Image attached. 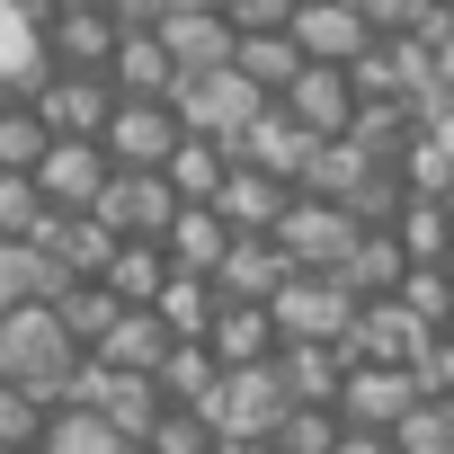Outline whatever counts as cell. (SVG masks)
<instances>
[{
  "instance_id": "obj_1",
  "label": "cell",
  "mask_w": 454,
  "mask_h": 454,
  "mask_svg": "<svg viewBox=\"0 0 454 454\" xmlns=\"http://www.w3.org/2000/svg\"><path fill=\"white\" fill-rule=\"evenodd\" d=\"M81 356H90V348L63 330L54 303H19V312H0V374H10V383H36L45 401H63L72 374H81Z\"/></svg>"
},
{
  "instance_id": "obj_2",
  "label": "cell",
  "mask_w": 454,
  "mask_h": 454,
  "mask_svg": "<svg viewBox=\"0 0 454 454\" xmlns=\"http://www.w3.org/2000/svg\"><path fill=\"white\" fill-rule=\"evenodd\" d=\"M169 98H178V125H187V134H214V143H241V134H250V125L277 107V98H268V90H259L241 63L178 72V90H169Z\"/></svg>"
},
{
  "instance_id": "obj_3",
  "label": "cell",
  "mask_w": 454,
  "mask_h": 454,
  "mask_svg": "<svg viewBox=\"0 0 454 454\" xmlns=\"http://www.w3.org/2000/svg\"><path fill=\"white\" fill-rule=\"evenodd\" d=\"M356 303H365V294H356L339 268H294V277L277 286V330H286V339H339V348H348Z\"/></svg>"
},
{
  "instance_id": "obj_4",
  "label": "cell",
  "mask_w": 454,
  "mask_h": 454,
  "mask_svg": "<svg viewBox=\"0 0 454 454\" xmlns=\"http://www.w3.org/2000/svg\"><path fill=\"white\" fill-rule=\"evenodd\" d=\"M214 427L223 436H277L286 427V410H294V392H286V365L268 356V365H223V383H214Z\"/></svg>"
},
{
  "instance_id": "obj_5",
  "label": "cell",
  "mask_w": 454,
  "mask_h": 454,
  "mask_svg": "<svg viewBox=\"0 0 454 454\" xmlns=\"http://www.w3.org/2000/svg\"><path fill=\"white\" fill-rule=\"evenodd\" d=\"M356 232H365V223H356L339 196H312V187H294V205H286V223H277V241H286L294 268H348Z\"/></svg>"
},
{
  "instance_id": "obj_6",
  "label": "cell",
  "mask_w": 454,
  "mask_h": 454,
  "mask_svg": "<svg viewBox=\"0 0 454 454\" xmlns=\"http://www.w3.org/2000/svg\"><path fill=\"white\" fill-rule=\"evenodd\" d=\"M116 36H125V10H107V0H54L45 10V54L63 72H107Z\"/></svg>"
},
{
  "instance_id": "obj_7",
  "label": "cell",
  "mask_w": 454,
  "mask_h": 454,
  "mask_svg": "<svg viewBox=\"0 0 454 454\" xmlns=\"http://www.w3.org/2000/svg\"><path fill=\"white\" fill-rule=\"evenodd\" d=\"M107 178H116V152H107L98 134H54V152L36 160V187L54 196V214L98 205V196H107Z\"/></svg>"
},
{
  "instance_id": "obj_8",
  "label": "cell",
  "mask_w": 454,
  "mask_h": 454,
  "mask_svg": "<svg viewBox=\"0 0 454 454\" xmlns=\"http://www.w3.org/2000/svg\"><path fill=\"white\" fill-rule=\"evenodd\" d=\"M178 98H116V116H107V152H116V169H160L169 152H178Z\"/></svg>"
},
{
  "instance_id": "obj_9",
  "label": "cell",
  "mask_w": 454,
  "mask_h": 454,
  "mask_svg": "<svg viewBox=\"0 0 454 454\" xmlns=\"http://www.w3.org/2000/svg\"><path fill=\"white\" fill-rule=\"evenodd\" d=\"M178 205H187V196L169 187V169H116L107 196H98V214L116 223L125 241H160L169 223H178Z\"/></svg>"
},
{
  "instance_id": "obj_10",
  "label": "cell",
  "mask_w": 454,
  "mask_h": 454,
  "mask_svg": "<svg viewBox=\"0 0 454 454\" xmlns=\"http://www.w3.org/2000/svg\"><path fill=\"white\" fill-rule=\"evenodd\" d=\"M277 107H286V116H303L312 134H348V125H356V107H365V90H356V72H348V63H303V72L277 90Z\"/></svg>"
},
{
  "instance_id": "obj_11",
  "label": "cell",
  "mask_w": 454,
  "mask_h": 454,
  "mask_svg": "<svg viewBox=\"0 0 454 454\" xmlns=\"http://www.w3.org/2000/svg\"><path fill=\"white\" fill-rule=\"evenodd\" d=\"M427 339H436V330H427L401 294H365V303H356V330H348V356H365V365H419Z\"/></svg>"
},
{
  "instance_id": "obj_12",
  "label": "cell",
  "mask_w": 454,
  "mask_h": 454,
  "mask_svg": "<svg viewBox=\"0 0 454 454\" xmlns=\"http://www.w3.org/2000/svg\"><path fill=\"white\" fill-rule=\"evenodd\" d=\"M116 98H125V90H116L107 72H63V63H54V72L36 81V107H45L54 134H107Z\"/></svg>"
},
{
  "instance_id": "obj_13",
  "label": "cell",
  "mask_w": 454,
  "mask_h": 454,
  "mask_svg": "<svg viewBox=\"0 0 454 454\" xmlns=\"http://www.w3.org/2000/svg\"><path fill=\"white\" fill-rule=\"evenodd\" d=\"M410 401H419V365H348V383H339V419L348 427H401L410 419Z\"/></svg>"
},
{
  "instance_id": "obj_14",
  "label": "cell",
  "mask_w": 454,
  "mask_h": 454,
  "mask_svg": "<svg viewBox=\"0 0 454 454\" xmlns=\"http://www.w3.org/2000/svg\"><path fill=\"white\" fill-rule=\"evenodd\" d=\"M45 10H54V0H0V90H27V98H36V81L54 72V54H45Z\"/></svg>"
},
{
  "instance_id": "obj_15",
  "label": "cell",
  "mask_w": 454,
  "mask_h": 454,
  "mask_svg": "<svg viewBox=\"0 0 454 454\" xmlns=\"http://www.w3.org/2000/svg\"><path fill=\"white\" fill-rule=\"evenodd\" d=\"M152 27H160V45L178 54V72H214V63L241 54L232 10H152Z\"/></svg>"
},
{
  "instance_id": "obj_16",
  "label": "cell",
  "mask_w": 454,
  "mask_h": 454,
  "mask_svg": "<svg viewBox=\"0 0 454 454\" xmlns=\"http://www.w3.org/2000/svg\"><path fill=\"white\" fill-rule=\"evenodd\" d=\"M294 36H303L312 63H356L365 45H383L356 0H303V10H294Z\"/></svg>"
},
{
  "instance_id": "obj_17",
  "label": "cell",
  "mask_w": 454,
  "mask_h": 454,
  "mask_svg": "<svg viewBox=\"0 0 454 454\" xmlns=\"http://www.w3.org/2000/svg\"><path fill=\"white\" fill-rule=\"evenodd\" d=\"M286 277H294V259H286L277 232H232V250H223V268H214V286L241 294V303H277Z\"/></svg>"
},
{
  "instance_id": "obj_18",
  "label": "cell",
  "mask_w": 454,
  "mask_h": 454,
  "mask_svg": "<svg viewBox=\"0 0 454 454\" xmlns=\"http://www.w3.org/2000/svg\"><path fill=\"white\" fill-rule=\"evenodd\" d=\"M107 81H116L125 98H169V90H178V54L160 45V27H152V19H125V36H116V63H107Z\"/></svg>"
},
{
  "instance_id": "obj_19",
  "label": "cell",
  "mask_w": 454,
  "mask_h": 454,
  "mask_svg": "<svg viewBox=\"0 0 454 454\" xmlns=\"http://www.w3.org/2000/svg\"><path fill=\"white\" fill-rule=\"evenodd\" d=\"M214 205L232 214V232H277L286 205H294V178H277V169H259V160H241V152H232V178H223V196H214Z\"/></svg>"
},
{
  "instance_id": "obj_20",
  "label": "cell",
  "mask_w": 454,
  "mask_h": 454,
  "mask_svg": "<svg viewBox=\"0 0 454 454\" xmlns=\"http://www.w3.org/2000/svg\"><path fill=\"white\" fill-rule=\"evenodd\" d=\"M36 241L54 250V268H63V277H107V259H116V241H125V232H116L98 205H81V214H54Z\"/></svg>"
},
{
  "instance_id": "obj_21",
  "label": "cell",
  "mask_w": 454,
  "mask_h": 454,
  "mask_svg": "<svg viewBox=\"0 0 454 454\" xmlns=\"http://www.w3.org/2000/svg\"><path fill=\"white\" fill-rule=\"evenodd\" d=\"M205 348H214L223 365H268V356L286 348V330H277V303H241V294H223V312H214Z\"/></svg>"
},
{
  "instance_id": "obj_22",
  "label": "cell",
  "mask_w": 454,
  "mask_h": 454,
  "mask_svg": "<svg viewBox=\"0 0 454 454\" xmlns=\"http://www.w3.org/2000/svg\"><path fill=\"white\" fill-rule=\"evenodd\" d=\"M178 348V330L160 321V303H125L116 312V330L90 348V356H107V365H125V374H160V356Z\"/></svg>"
},
{
  "instance_id": "obj_23",
  "label": "cell",
  "mask_w": 454,
  "mask_h": 454,
  "mask_svg": "<svg viewBox=\"0 0 454 454\" xmlns=\"http://www.w3.org/2000/svg\"><path fill=\"white\" fill-rule=\"evenodd\" d=\"M312 143H321V134H312V125H303V116H286V107H268V116H259V125H250V134H241V143H232V152H241V160H259V169H277V178H294V187H303V160H312Z\"/></svg>"
},
{
  "instance_id": "obj_24",
  "label": "cell",
  "mask_w": 454,
  "mask_h": 454,
  "mask_svg": "<svg viewBox=\"0 0 454 454\" xmlns=\"http://www.w3.org/2000/svg\"><path fill=\"white\" fill-rule=\"evenodd\" d=\"M277 365H286V392H294V401H330V410H339V383H348L356 356H348L339 339H286Z\"/></svg>"
},
{
  "instance_id": "obj_25",
  "label": "cell",
  "mask_w": 454,
  "mask_h": 454,
  "mask_svg": "<svg viewBox=\"0 0 454 454\" xmlns=\"http://www.w3.org/2000/svg\"><path fill=\"white\" fill-rule=\"evenodd\" d=\"M169 268H196V277H214L223 268V250H232V214L223 205H178V223H169Z\"/></svg>"
},
{
  "instance_id": "obj_26",
  "label": "cell",
  "mask_w": 454,
  "mask_h": 454,
  "mask_svg": "<svg viewBox=\"0 0 454 454\" xmlns=\"http://www.w3.org/2000/svg\"><path fill=\"white\" fill-rule=\"evenodd\" d=\"M134 436L98 410V401H54V419H45V445L36 454H125Z\"/></svg>"
},
{
  "instance_id": "obj_27",
  "label": "cell",
  "mask_w": 454,
  "mask_h": 454,
  "mask_svg": "<svg viewBox=\"0 0 454 454\" xmlns=\"http://www.w3.org/2000/svg\"><path fill=\"white\" fill-rule=\"evenodd\" d=\"M72 277L54 268L45 241H0V312H19V303H54Z\"/></svg>"
},
{
  "instance_id": "obj_28",
  "label": "cell",
  "mask_w": 454,
  "mask_h": 454,
  "mask_svg": "<svg viewBox=\"0 0 454 454\" xmlns=\"http://www.w3.org/2000/svg\"><path fill=\"white\" fill-rule=\"evenodd\" d=\"M160 169H169V187H178L187 205H214L223 178H232V143H214V134H178V152H169Z\"/></svg>"
},
{
  "instance_id": "obj_29",
  "label": "cell",
  "mask_w": 454,
  "mask_h": 454,
  "mask_svg": "<svg viewBox=\"0 0 454 454\" xmlns=\"http://www.w3.org/2000/svg\"><path fill=\"white\" fill-rule=\"evenodd\" d=\"M232 63H241V72H250V81H259V90L277 98V90H286V81H294V72H303L312 54H303V36H294V27H250Z\"/></svg>"
},
{
  "instance_id": "obj_30",
  "label": "cell",
  "mask_w": 454,
  "mask_h": 454,
  "mask_svg": "<svg viewBox=\"0 0 454 454\" xmlns=\"http://www.w3.org/2000/svg\"><path fill=\"white\" fill-rule=\"evenodd\" d=\"M54 312H63V330H72L81 348H98V339L116 330V312H125V294H116L107 277H72V286L54 294Z\"/></svg>"
},
{
  "instance_id": "obj_31",
  "label": "cell",
  "mask_w": 454,
  "mask_h": 454,
  "mask_svg": "<svg viewBox=\"0 0 454 454\" xmlns=\"http://www.w3.org/2000/svg\"><path fill=\"white\" fill-rule=\"evenodd\" d=\"M356 294H401V277H410V250H401V232H356V250H348V268H339Z\"/></svg>"
},
{
  "instance_id": "obj_32",
  "label": "cell",
  "mask_w": 454,
  "mask_h": 454,
  "mask_svg": "<svg viewBox=\"0 0 454 454\" xmlns=\"http://www.w3.org/2000/svg\"><path fill=\"white\" fill-rule=\"evenodd\" d=\"M214 312H223V286H214V277H196V268H169V286H160V321H169L178 339H205V330H214Z\"/></svg>"
},
{
  "instance_id": "obj_33",
  "label": "cell",
  "mask_w": 454,
  "mask_h": 454,
  "mask_svg": "<svg viewBox=\"0 0 454 454\" xmlns=\"http://www.w3.org/2000/svg\"><path fill=\"white\" fill-rule=\"evenodd\" d=\"M54 152V125H45V107L27 98V90H10V107H0V169H36Z\"/></svg>"
},
{
  "instance_id": "obj_34",
  "label": "cell",
  "mask_w": 454,
  "mask_h": 454,
  "mask_svg": "<svg viewBox=\"0 0 454 454\" xmlns=\"http://www.w3.org/2000/svg\"><path fill=\"white\" fill-rule=\"evenodd\" d=\"M107 286H116L125 303H160V286H169V241H116Z\"/></svg>"
},
{
  "instance_id": "obj_35",
  "label": "cell",
  "mask_w": 454,
  "mask_h": 454,
  "mask_svg": "<svg viewBox=\"0 0 454 454\" xmlns=\"http://www.w3.org/2000/svg\"><path fill=\"white\" fill-rule=\"evenodd\" d=\"M54 223V196L36 187V169H0V241H36Z\"/></svg>"
},
{
  "instance_id": "obj_36",
  "label": "cell",
  "mask_w": 454,
  "mask_h": 454,
  "mask_svg": "<svg viewBox=\"0 0 454 454\" xmlns=\"http://www.w3.org/2000/svg\"><path fill=\"white\" fill-rule=\"evenodd\" d=\"M348 134H356L374 160H401V152H410V134H419V107H410V98H365Z\"/></svg>"
},
{
  "instance_id": "obj_37",
  "label": "cell",
  "mask_w": 454,
  "mask_h": 454,
  "mask_svg": "<svg viewBox=\"0 0 454 454\" xmlns=\"http://www.w3.org/2000/svg\"><path fill=\"white\" fill-rule=\"evenodd\" d=\"M214 383H223V356H214L205 339H178V348L160 356V392H169V401H196V410H205Z\"/></svg>"
},
{
  "instance_id": "obj_38",
  "label": "cell",
  "mask_w": 454,
  "mask_h": 454,
  "mask_svg": "<svg viewBox=\"0 0 454 454\" xmlns=\"http://www.w3.org/2000/svg\"><path fill=\"white\" fill-rule=\"evenodd\" d=\"M45 419H54V401H45L36 383H10V374H0V445H10V454H36V445H45Z\"/></svg>"
},
{
  "instance_id": "obj_39",
  "label": "cell",
  "mask_w": 454,
  "mask_h": 454,
  "mask_svg": "<svg viewBox=\"0 0 454 454\" xmlns=\"http://www.w3.org/2000/svg\"><path fill=\"white\" fill-rule=\"evenodd\" d=\"M152 454H214L223 445V427H214V410H196V401H169L160 419H152V436H143Z\"/></svg>"
},
{
  "instance_id": "obj_40",
  "label": "cell",
  "mask_w": 454,
  "mask_h": 454,
  "mask_svg": "<svg viewBox=\"0 0 454 454\" xmlns=\"http://www.w3.org/2000/svg\"><path fill=\"white\" fill-rule=\"evenodd\" d=\"M392 169L410 178V196H445V187H454V143H445L436 125H419V134H410V152H401Z\"/></svg>"
},
{
  "instance_id": "obj_41",
  "label": "cell",
  "mask_w": 454,
  "mask_h": 454,
  "mask_svg": "<svg viewBox=\"0 0 454 454\" xmlns=\"http://www.w3.org/2000/svg\"><path fill=\"white\" fill-rule=\"evenodd\" d=\"M339 436H348V419L330 401H294L286 427H277V454H339Z\"/></svg>"
},
{
  "instance_id": "obj_42",
  "label": "cell",
  "mask_w": 454,
  "mask_h": 454,
  "mask_svg": "<svg viewBox=\"0 0 454 454\" xmlns=\"http://www.w3.org/2000/svg\"><path fill=\"white\" fill-rule=\"evenodd\" d=\"M401 303H410L427 330H445V321H454V268H445V259H436V268H410V277H401Z\"/></svg>"
},
{
  "instance_id": "obj_43",
  "label": "cell",
  "mask_w": 454,
  "mask_h": 454,
  "mask_svg": "<svg viewBox=\"0 0 454 454\" xmlns=\"http://www.w3.org/2000/svg\"><path fill=\"white\" fill-rule=\"evenodd\" d=\"M223 10H232V27L250 36V27H294V10H303V0H223Z\"/></svg>"
},
{
  "instance_id": "obj_44",
  "label": "cell",
  "mask_w": 454,
  "mask_h": 454,
  "mask_svg": "<svg viewBox=\"0 0 454 454\" xmlns=\"http://www.w3.org/2000/svg\"><path fill=\"white\" fill-rule=\"evenodd\" d=\"M356 10L374 19V36H410V27H419V10H427V0H356Z\"/></svg>"
},
{
  "instance_id": "obj_45",
  "label": "cell",
  "mask_w": 454,
  "mask_h": 454,
  "mask_svg": "<svg viewBox=\"0 0 454 454\" xmlns=\"http://www.w3.org/2000/svg\"><path fill=\"white\" fill-rule=\"evenodd\" d=\"M339 454H401V445H392V427H348Z\"/></svg>"
},
{
  "instance_id": "obj_46",
  "label": "cell",
  "mask_w": 454,
  "mask_h": 454,
  "mask_svg": "<svg viewBox=\"0 0 454 454\" xmlns=\"http://www.w3.org/2000/svg\"><path fill=\"white\" fill-rule=\"evenodd\" d=\"M214 454H277V436H223Z\"/></svg>"
},
{
  "instance_id": "obj_47",
  "label": "cell",
  "mask_w": 454,
  "mask_h": 454,
  "mask_svg": "<svg viewBox=\"0 0 454 454\" xmlns=\"http://www.w3.org/2000/svg\"><path fill=\"white\" fill-rule=\"evenodd\" d=\"M152 10H223V0H152Z\"/></svg>"
},
{
  "instance_id": "obj_48",
  "label": "cell",
  "mask_w": 454,
  "mask_h": 454,
  "mask_svg": "<svg viewBox=\"0 0 454 454\" xmlns=\"http://www.w3.org/2000/svg\"><path fill=\"white\" fill-rule=\"evenodd\" d=\"M436 72H445V81H454V36H445V45H436Z\"/></svg>"
},
{
  "instance_id": "obj_49",
  "label": "cell",
  "mask_w": 454,
  "mask_h": 454,
  "mask_svg": "<svg viewBox=\"0 0 454 454\" xmlns=\"http://www.w3.org/2000/svg\"><path fill=\"white\" fill-rule=\"evenodd\" d=\"M436 134H445V143H454V107H445V116H436Z\"/></svg>"
},
{
  "instance_id": "obj_50",
  "label": "cell",
  "mask_w": 454,
  "mask_h": 454,
  "mask_svg": "<svg viewBox=\"0 0 454 454\" xmlns=\"http://www.w3.org/2000/svg\"><path fill=\"white\" fill-rule=\"evenodd\" d=\"M125 454H152V445H125Z\"/></svg>"
},
{
  "instance_id": "obj_51",
  "label": "cell",
  "mask_w": 454,
  "mask_h": 454,
  "mask_svg": "<svg viewBox=\"0 0 454 454\" xmlns=\"http://www.w3.org/2000/svg\"><path fill=\"white\" fill-rule=\"evenodd\" d=\"M0 107H10V90H0Z\"/></svg>"
},
{
  "instance_id": "obj_52",
  "label": "cell",
  "mask_w": 454,
  "mask_h": 454,
  "mask_svg": "<svg viewBox=\"0 0 454 454\" xmlns=\"http://www.w3.org/2000/svg\"><path fill=\"white\" fill-rule=\"evenodd\" d=\"M445 205H454V187H445Z\"/></svg>"
},
{
  "instance_id": "obj_53",
  "label": "cell",
  "mask_w": 454,
  "mask_h": 454,
  "mask_svg": "<svg viewBox=\"0 0 454 454\" xmlns=\"http://www.w3.org/2000/svg\"><path fill=\"white\" fill-rule=\"evenodd\" d=\"M445 454H454V445H445Z\"/></svg>"
},
{
  "instance_id": "obj_54",
  "label": "cell",
  "mask_w": 454,
  "mask_h": 454,
  "mask_svg": "<svg viewBox=\"0 0 454 454\" xmlns=\"http://www.w3.org/2000/svg\"><path fill=\"white\" fill-rule=\"evenodd\" d=\"M445 268H454V259H445Z\"/></svg>"
}]
</instances>
